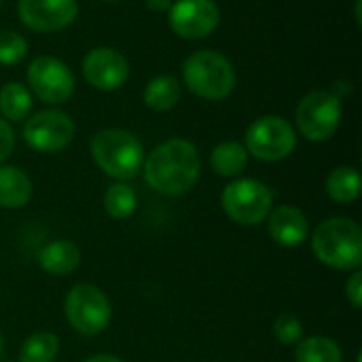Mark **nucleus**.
Instances as JSON below:
<instances>
[{
	"instance_id": "20e7f679",
	"label": "nucleus",
	"mask_w": 362,
	"mask_h": 362,
	"mask_svg": "<svg viewBox=\"0 0 362 362\" xmlns=\"http://www.w3.org/2000/svg\"><path fill=\"white\" fill-rule=\"evenodd\" d=\"M185 85L204 100H223L235 87V70L231 62L218 51H197L187 57L182 66Z\"/></svg>"
},
{
	"instance_id": "f03ea898",
	"label": "nucleus",
	"mask_w": 362,
	"mask_h": 362,
	"mask_svg": "<svg viewBox=\"0 0 362 362\" xmlns=\"http://www.w3.org/2000/svg\"><path fill=\"white\" fill-rule=\"evenodd\" d=\"M314 257L335 272H356L362 267V229L354 218L331 216L310 233Z\"/></svg>"
},
{
	"instance_id": "7ed1b4c3",
	"label": "nucleus",
	"mask_w": 362,
	"mask_h": 362,
	"mask_svg": "<svg viewBox=\"0 0 362 362\" xmlns=\"http://www.w3.org/2000/svg\"><path fill=\"white\" fill-rule=\"evenodd\" d=\"M91 157L95 165L110 178L127 182L136 178L144 163L142 142L127 129L110 127L91 138Z\"/></svg>"
},
{
	"instance_id": "0eeeda50",
	"label": "nucleus",
	"mask_w": 362,
	"mask_h": 362,
	"mask_svg": "<svg viewBox=\"0 0 362 362\" xmlns=\"http://www.w3.org/2000/svg\"><path fill=\"white\" fill-rule=\"evenodd\" d=\"M244 146L248 155H252L259 161L276 163L286 159L295 146H297V134L295 127L276 115H267L257 119L244 136Z\"/></svg>"
},
{
	"instance_id": "4be33fe9",
	"label": "nucleus",
	"mask_w": 362,
	"mask_h": 362,
	"mask_svg": "<svg viewBox=\"0 0 362 362\" xmlns=\"http://www.w3.org/2000/svg\"><path fill=\"white\" fill-rule=\"evenodd\" d=\"M104 210L110 218L115 221H125L129 216H134L136 208H138V195L134 191V187H129L127 182H115L104 191Z\"/></svg>"
},
{
	"instance_id": "dca6fc26",
	"label": "nucleus",
	"mask_w": 362,
	"mask_h": 362,
	"mask_svg": "<svg viewBox=\"0 0 362 362\" xmlns=\"http://www.w3.org/2000/svg\"><path fill=\"white\" fill-rule=\"evenodd\" d=\"M30 176L15 165H0V208L19 210L32 199Z\"/></svg>"
},
{
	"instance_id": "f8f14e48",
	"label": "nucleus",
	"mask_w": 362,
	"mask_h": 362,
	"mask_svg": "<svg viewBox=\"0 0 362 362\" xmlns=\"http://www.w3.org/2000/svg\"><path fill=\"white\" fill-rule=\"evenodd\" d=\"M17 13L30 30L51 34L68 28L76 19L78 4L76 0H19Z\"/></svg>"
},
{
	"instance_id": "4468645a",
	"label": "nucleus",
	"mask_w": 362,
	"mask_h": 362,
	"mask_svg": "<svg viewBox=\"0 0 362 362\" xmlns=\"http://www.w3.org/2000/svg\"><path fill=\"white\" fill-rule=\"evenodd\" d=\"M265 221H267L269 238L282 248H299L310 240L312 233L310 218L297 206L291 204L274 206Z\"/></svg>"
},
{
	"instance_id": "c756f323",
	"label": "nucleus",
	"mask_w": 362,
	"mask_h": 362,
	"mask_svg": "<svg viewBox=\"0 0 362 362\" xmlns=\"http://www.w3.org/2000/svg\"><path fill=\"white\" fill-rule=\"evenodd\" d=\"M2 354H4V337L0 333V361H2Z\"/></svg>"
},
{
	"instance_id": "6ab92c4d",
	"label": "nucleus",
	"mask_w": 362,
	"mask_h": 362,
	"mask_svg": "<svg viewBox=\"0 0 362 362\" xmlns=\"http://www.w3.org/2000/svg\"><path fill=\"white\" fill-rule=\"evenodd\" d=\"M180 100V83L170 74H159L144 87V104L155 112L172 110Z\"/></svg>"
},
{
	"instance_id": "f257e3e1",
	"label": "nucleus",
	"mask_w": 362,
	"mask_h": 362,
	"mask_svg": "<svg viewBox=\"0 0 362 362\" xmlns=\"http://www.w3.org/2000/svg\"><path fill=\"white\" fill-rule=\"evenodd\" d=\"M146 185L165 197H178L189 193L202 174V159L193 142L185 138H172L161 142L144 157L142 163Z\"/></svg>"
},
{
	"instance_id": "2f4dec72",
	"label": "nucleus",
	"mask_w": 362,
	"mask_h": 362,
	"mask_svg": "<svg viewBox=\"0 0 362 362\" xmlns=\"http://www.w3.org/2000/svg\"><path fill=\"white\" fill-rule=\"evenodd\" d=\"M0 4H2V0H0Z\"/></svg>"
},
{
	"instance_id": "423d86ee",
	"label": "nucleus",
	"mask_w": 362,
	"mask_h": 362,
	"mask_svg": "<svg viewBox=\"0 0 362 362\" xmlns=\"http://www.w3.org/2000/svg\"><path fill=\"white\" fill-rule=\"evenodd\" d=\"M68 325L85 337H95L110 327L112 303L108 295L93 284H76L64 299Z\"/></svg>"
},
{
	"instance_id": "9d476101",
	"label": "nucleus",
	"mask_w": 362,
	"mask_h": 362,
	"mask_svg": "<svg viewBox=\"0 0 362 362\" xmlns=\"http://www.w3.org/2000/svg\"><path fill=\"white\" fill-rule=\"evenodd\" d=\"M28 83L34 95L45 104H64L74 93V76L70 68L51 55L36 57L30 64Z\"/></svg>"
},
{
	"instance_id": "ddd939ff",
	"label": "nucleus",
	"mask_w": 362,
	"mask_h": 362,
	"mask_svg": "<svg viewBox=\"0 0 362 362\" xmlns=\"http://www.w3.org/2000/svg\"><path fill=\"white\" fill-rule=\"evenodd\" d=\"M83 74L100 91H115L125 85L129 76V64L125 55L110 47H98L85 55Z\"/></svg>"
},
{
	"instance_id": "aec40b11",
	"label": "nucleus",
	"mask_w": 362,
	"mask_h": 362,
	"mask_svg": "<svg viewBox=\"0 0 362 362\" xmlns=\"http://www.w3.org/2000/svg\"><path fill=\"white\" fill-rule=\"evenodd\" d=\"M295 362H344V350L335 339L314 335L295 346Z\"/></svg>"
},
{
	"instance_id": "f3484780",
	"label": "nucleus",
	"mask_w": 362,
	"mask_h": 362,
	"mask_svg": "<svg viewBox=\"0 0 362 362\" xmlns=\"http://www.w3.org/2000/svg\"><path fill=\"white\" fill-rule=\"evenodd\" d=\"M248 151L238 140H225L214 146L210 155V168L221 178H235L240 176L248 165Z\"/></svg>"
},
{
	"instance_id": "cd10ccee",
	"label": "nucleus",
	"mask_w": 362,
	"mask_h": 362,
	"mask_svg": "<svg viewBox=\"0 0 362 362\" xmlns=\"http://www.w3.org/2000/svg\"><path fill=\"white\" fill-rule=\"evenodd\" d=\"M146 6L155 13H163V11H170L172 0H146Z\"/></svg>"
},
{
	"instance_id": "a211bd4d",
	"label": "nucleus",
	"mask_w": 362,
	"mask_h": 362,
	"mask_svg": "<svg viewBox=\"0 0 362 362\" xmlns=\"http://www.w3.org/2000/svg\"><path fill=\"white\" fill-rule=\"evenodd\" d=\"M325 189L335 204H352L361 197V174L356 168L339 165L327 176Z\"/></svg>"
},
{
	"instance_id": "393cba45",
	"label": "nucleus",
	"mask_w": 362,
	"mask_h": 362,
	"mask_svg": "<svg viewBox=\"0 0 362 362\" xmlns=\"http://www.w3.org/2000/svg\"><path fill=\"white\" fill-rule=\"evenodd\" d=\"M28 53V40L15 30L0 32V64L13 66L21 62Z\"/></svg>"
},
{
	"instance_id": "39448f33",
	"label": "nucleus",
	"mask_w": 362,
	"mask_h": 362,
	"mask_svg": "<svg viewBox=\"0 0 362 362\" xmlns=\"http://www.w3.org/2000/svg\"><path fill=\"white\" fill-rule=\"evenodd\" d=\"M223 212L242 227L261 225L274 208V191L255 178H235L221 193Z\"/></svg>"
},
{
	"instance_id": "9b49d317",
	"label": "nucleus",
	"mask_w": 362,
	"mask_h": 362,
	"mask_svg": "<svg viewBox=\"0 0 362 362\" xmlns=\"http://www.w3.org/2000/svg\"><path fill=\"white\" fill-rule=\"evenodd\" d=\"M168 13L170 28L187 40L210 36L221 21V11L214 0H176Z\"/></svg>"
},
{
	"instance_id": "bb28decb",
	"label": "nucleus",
	"mask_w": 362,
	"mask_h": 362,
	"mask_svg": "<svg viewBox=\"0 0 362 362\" xmlns=\"http://www.w3.org/2000/svg\"><path fill=\"white\" fill-rule=\"evenodd\" d=\"M13 148H15V132L8 125V121L0 117V165L11 157Z\"/></svg>"
},
{
	"instance_id": "5701e85b",
	"label": "nucleus",
	"mask_w": 362,
	"mask_h": 362,
	"mask_svg": "<svg viewBox=\"0 0 362 362\" xmlns=\"http://www.w3.org/2000/svg\"><path fill=\"white\" fill-rule=\"evenodd\" d=\"M32 108V95L21 83H6L0 89V115L4 121L19 123Z\"/></svg>"
},
{
	"instance_id": "a878e982",
	"label": "nucleus",
	"mask_w": 362,
	"mask_h": 362,
	"mask_svg": "<svg viewBox=\"0 0 362 362\" xmlns=\"http://www.w3.org/2000/svg\"><path fill=\"white\" fill-rule=\"evenodd\" d=\"M344 293H346V299L350 301V305H352L354 310H361L362 308V272L361 269L352 272V276L346 280Z\"/></svg>"
},
{
	"instance_id": "412c9836",
	"label": "nucleus",
	"mask_w": 362,
	"mask_h": 362,
	"mask_svg": "<svg viewBox=\"0 0 362 362\" xmlns=\"http://www.w3.org/2000/svg\"><path fill=\"white\" fill-rule=\"evenodd\" d=\"M59 354V337L51 331H36L23 339L17 362H53Z\"/></svg>"
},
{
	"instance_id": "b1692460",
	"label": "nucleus",
	"mask_w": 362,
	"mask_h": 362,
	"mask_svg": "<svg viewBox=\"0 0 362 362\" xmlns=\"http://www.w3.org/2000/svg\"><path fill=\"white\" fill-rule=\"evenodd\" d=\"M272 333L278 344L297 346L303 339V322L293 314H280L272 325Z\"/></svg>"
},
{
	"instance_id": "6e6552de",
	"label": "nucleus",
	"mask_w": 362,
	"mask_h": 362,
	"mask_svg": "<svg viewBox=\"0 0 362 362\" xmlns=\"http://www.w3.org/2000/svg\"><path fill=\"white\" fill-rule=\"evenodd\" d=\"M297 129L305 140L325 142L341 123V100L331 91H310L295 112Z\"/></svg>"
},
{
	"instance_id": "7c9ffc66",
	"label": "nucleus",
	"mask_w": 362,
	"mask_h": 362,
	"mask_svg": "<svg viewBox=\"0 0 362 362\" xmlns=\"http://www.w3.org/2000/svg\"><path fill=\"white\" fill-rule=\"evenodd\" d=\"M106 2H115V0H106Z\"/></svg>"
},
{
	"instance_id": "1a4fd4ad",
	"label": "nucleus",
	"mask_w": 362,
	"mask_h": 362,
	"mask_svg": "<svg viewBox=\"0 0 362 362\" xmlns=\"http://www.w3.org/2000/svg\"><path fill=\"white\" fill-rule=\"evenodd\" d=\"M74 121L62 110H42L23 125V140L32 151L59 153L74 140Z\"/></svg>"
},
{
	"instance_id": "c85d7f7f",
	"label": "nucleus",
	"mask_w": 362,
	"mask_h": 362,
	"mask_svg": "<svg viewBox=\"0 0 362 362\" xmlns=\"http://www.w3.org/2000/svg\"><path fill=\"white\" fill-rule=\"evenodd\" d=\"M83 362H125L123 358L115 356V354H91Z\"/></svg>"
},
{
	"instance_id": "2eb2a0df",
	"label": "nucleus",
	"mask_w": 362,
	"mask_h": 362,
	"mask_svg": "<svg viewBox=\"0 0 362 362\" xmlns=\"http://www.w3.org/2000/svg\"><path fill=\"white\" fill-rule=\"evenodd\" d=\"M42 272L49 276L66 278L74 274L81 265V248L72 240H53L40 248L36 257Z\"/></svg>"
}]
</instances>
